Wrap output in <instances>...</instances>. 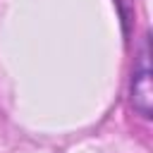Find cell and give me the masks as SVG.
<instances>
[{"mask_svg": "<svg viewBox=\"0 0 153 153\" xmlns=\"http://www.w3.org/2000/svg\"><path fill=\"white\" fill-rule=\"evenodd\" d=\"M131 103L143 115L151 117V72H148V55H141V72L134 76L131 84Z\"/></svg>", "mask_w": 153, "mask_h": 153, "instance_id": "1", "label": "cell"}]
</instances>
